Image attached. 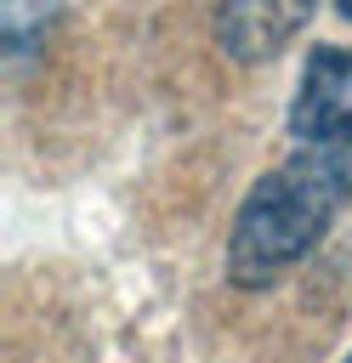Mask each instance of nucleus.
<instances>
[{
	"label": "nucleus",
	"mask_w": 352,
	"mask_h": 363,
	"mask_svg": "<svg viewBox=\"0 0 352 363\" xmlns=\"http://www.w3.org/2000/svg\"><path fill=\"white\" fill-rule=\"evenodd\" d=\"M346 204H352V142L295 147L238 199L227 227V284L267 289L329 233V221Z\"/></svg>",
	"instance_id": "nucleus-1"
},
{
	"label": "nucleus",
	"mask_w": 352,
	"mask_h": 363,
	"mask_svg": "<svg viewBox=\"0 0 352 363\" xmlns=\"http://www.w3.org/2000/svg\"><path fill=\"white\" fill-rule=\"evenodd\" d=\"M295 147H341L352 142V45H312L290 96Z\"/></svg>",
	"instance_id": "nucleus-2"
},
{
	"label": "nucleus",
	"mask_w": 352,
	"mask_h": 363,
	"mask_svg": "<svg viewBox=\"0 0 352 363\" xmlns=\"http://www.w3.org/2000/svg\"><path fill=\"white\" fill-rule=\"evenodd\" d=\"M312 11L318 0H221L210 34L233 62H273L312 23Z\"/></svg>",
	"instance_id": "nucleus-3"
},
{
	"label": "nucleus",
	"mask_w": 352,
	"mask_h": 363,
	"mask_svg": "<svg viewBox=\"0 0 352 363\" xmlns=\"http://www.w3.org/2000/svg\"><path fill=\"white\" fill-rule=\"evenodd\" d=\"M51 23H57V0H0V28L11 57H28L34 45H45Z\"/></svg>",
	"instance_id": "nucleus-4"
},
{
	"label": "nucleus",
	"mask_w": 352,
	"mask_h": 363,
	"mask_svg": "<svg viewBox=\"0 0 352 363\" xmlns=\"http://www.w3.org/2000/svg\"><path fill=\"white\" fill-rule=\"evenodd\" d=\"M335 11H341V17H346V23H352V0H335Z\"/></svg>",
	"instance_id": "nucleus-5"
},
{
	"label": "nucleus",
	"mask_w": 352,
	"mask_h": 363,
	"mask_svg": "<svg viewBox=\"0 0 352 363\" xmlns=\"http://www.w3.org/2000/svg\"><path fill=\"white\" fill-rule=\"evenodd\" d=\"M341 363H352V352H346V357H341Z\"/></svg>",
	"instance_id": "nucleus-6"
}]
</instances>
